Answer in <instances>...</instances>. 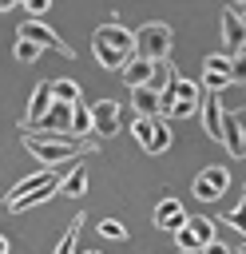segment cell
Listing matches in <instances>:
<instances>
[{
	"label": "cell",
	"instance_id": "3",
	"mask_svg": "<svg viewBox=\"0 0 246 254\" xmlns=\"http://www.w3.org/2000/svg\"><path fill=\"white\" fill-rule=\"evenodd\" d=\"M226 187H230V171L222 163H210L194 175V198H202V202H218L226 194Z\"/></svg>",
	"mask_w": 246,
	"mask_h": 254
},
{
	"label": "cell",
	"instance_id": "4",
	"mask_svg": "<svg viewBox=\"0 0 246 254\" xmlns=\"http://www.w3.org/2000/svg\"><path fill=\"white\" fill-rule=\"evenodd\" d=\"M214 238V218H186V226L183 230H175V242H179V250L183 254H198L206 242Z\"/></svg>",
	"mask_w": 246,
	"mask_h": 254
},
{
	"label": "cell",
	"instance_id": "32",
	"mask_svg": "<svg viewBox=\"0 0 246 254\" xmlns=\"http://www.w3.org/2000/svg\"><path fill=\"white\" fill-rule=\"evenodd\" d=\"M8 8H12V0H0V12H8Z\"/></svg>",
	"mask_w": 246,
	"mask_h": 254
},
{
	"label": "cell",
	"instance_id": "15",
	"mask_svg": "<svg viewBox=\"0 0 246 254\" xmlns=\"http://www.w3.org/2000/svg\"><path fill=\"white\" fill-rule=\"evenodd\" d=\"M151 67H155V64H147V60H139V56H135V60H127V67H123L119 75H123V83L135 91V87H147V79H151Z\"/></svg>",
	"mask_w": 246,
	"mask_h": 254
},
{
	"label": "cell",
	"instance_id": "8",
	"mask_svg": "<svg viewBox=\"0 0 246 254\" xmlns=\"http://www.w3.org/2000/svg\"><path fill=\"white\" fill-rule=\"evenodd\" d=\"M91 44H103V48H115V52H123V56H135V36L123 28V24H99L95 28V36H91Z\"/></svg>",
	"mask_w": 246,
	"mask_h": 254
},
{
	"label": "cell",
	"instance_id": "26",
	"mask_svg": "<svg viewBox=\"0 0 246 254\" xmlns=\"http://www.w3.org/2000/svg\"><path fill=\"white\" fill-rule=\"evenodd\" d=\"M12 56H16L20 64H36V60H40V48H36L32 40H20V36H16V48H12Z\"/></svg>",
	"mask_w": 246,
	"mask_h": 254
},
{
	"label": "cell",
	"instance_id": "25",
	"mask_svg": "<svg viewBox=\"0 0 246 254\" xmlns=\"http://www.w3.org/2000/svg\"><path fill=\"white\" fill-rule=\"evenodd\" d=\"M95 230H99L103 238H111V242H127V226H123L119 218H103V222H99Z\"/></svg>",
	"mask_w": 246,
	"mask_h": 254
},
{
	"label": "cell",
	"instance_id": "23",
	"mask_svg": "<svg viewBox=\"0 0 246 254\" xmlns=\"http://www.w3.org/2000/svg\"><path fill=\"white\" fill-rule=\"evenodd\" d=\"M218 222H226V226H234V230H242V234H246V187H242V202H238L230 214L222 210V214H218Z\"/></svg>",
	"mask_w": 246,
	"mask_h": 254
},
{
	"label": "cell",
	"instance_id": "13",
	"mask_svg": "<svg viewBox=\"0 0 246 254\" xmlns=\"http://www.w3.org/2000/svg\"><path fill=\"white\" fill-rule=\"evenodd\" d=\"M131 103H135L139 119H163V95H155L151 87H135L131 91Z\"/></svg>",
	"mask_w": 246,
	"mask_h": 254
},
{
	"label": "cell",
	"instance_id": "28",
	"mask_svg": "<svg viewBox=\"0 0 246 254\" xmlns=\"http://www.w3.org/2000/svg\"><path fill=\"white\" fill-rule=\"evenodd\" d=\"M24 8H28V20H40L52 8V0H24Z\"/></svg>",
	"mask_w": 246,
	"mask_h": 254
},
{
	"label": "cell",
	"instance_id": "27",
	"mask_svg": "<svg viewBox=\"0 0 246 254\" xmlns=\"http://www.w3.org/2000/svg\"><path fill=\"white\" fill-rule=\"evenodd\" d=\"M230 79H234V83H246V52L230 56Z\"/></svg>",
	"mask_w": 246,
	"mask_h": 254
},
{
	"label": "cell",
	"instance_id": "35",
	"mask_svg": "<svg viewBox=\"0 0 246 254\" xmlns=\"http://www.w3.org/2000/svg\"><path fill=\"white\" fill-rule=\"evenodd\" d=\"M175 254H183V250H175Z\"/></svg>",
	"mask_w": 246,
	"mask_h": 254
},
{
	"label": "cell",
	"instance_id": "12",
	"mask_svg": "<svg viewBox=\"0 0 246 254\" xmlns=\"http://www.w3.org/2000/svg\"><path fill=\"white\" fill-rule=\"evenodd\" d=\"M222 107H226L222 95H206L202 107H198V111H202V123H206V135H210L214 143H222Z\"/></svg>",
	"mask_w": 246,
	"mask_h": 254
},
{
	"label": "cell",
	"instance_id": "34",
	"mask_svg": "<svg viewBox=\"0 0 246 254\" xmlns=\"http://www.w3.org/2000/svg\"><path fill=\"white\" fill-rule=\"evenodd\" d=\"M238 254H246V242H242V250H238Z\"/></svg>",
	"mask_w": 246,
	"mask_h": 254
},
{
	"label": "cell",
	"instance_id": "9",
	"mask_svg": "<svg viewBox=\"0 0 246 254\" xmlns=\"http://www.w3.org/2000/svg\"><path fill=\"white\" fill-rule=\"evenodd\" d=\"M218 24H222V44H226V56L246 52V28H242V20L234 16V8H222Z\"/></svg>",
	"mask_w": 246,
	"mask_h": 254
},
{
	"label": "cell",
	"instance_id": "1",
	"mask_svg": "<svg viewBox=\"0 0 246 254\" xmlns=\"http://www.w3.org/2000/svg\"><path fill=\"white\" fill-rule=\"evenodd\" d=\"M24 147L36 155V163H40V167H60V163H75V159L91 155L99 143H95V139L56 135V131H32V135H24Z\"/></svg>",
	"mask_w": 246,
	"mask_h": 254
},
{
	"label": "cell",
	"instance_id": "31",
	"mask_svg": "<svg viewBox=\"0 0 246 254\" xmlns=\"http://www.w3.org/2000/svg\"><path fill=\"white\" fill-rule=\"evenodd\" d=\"M8 250H12V246H8V238L0 234V254H8Z\"/></svg>",
	"mask_w": 246,
	"mask_h": 254
},
{
	"label": "cell",
	"instance_id": "16",
	"mask_svg": "<svg viewBox=\"0 0 246 254\" xmlns=\"http://www.w3.org/2000/svg\"><path fill=\"white\" fill-rule=\"evenodd\" d=\"M171 83H175V64H171V60H159V64L151 67L147 87H151L155 95H167V91H171Z\"/></svg>",
	"mask_w": 246,
	"mask_h": 254
},
{
	"label": "cell",
	"instance_id": "19",
	"mask_svg": "<svg viewBox=\"0 0 246 254\" xmlns=\"http://www.w3.org/2000/svg\"><path fill=\"white\" fill-rule=\"evenodd\" d=\"M91 52H95L99 67H111V71H123V67H127V60H135V56H123V52H115V48H103V44H91Z\"/></svg>",
	"mask_w": 246,
	"mask_h": 254
},
{
	"label": "cell",
	"instance_id": "20",
	"mask_svg": "<svg viewBox=\"0 0 246 254\" xmlns=\"http://www.w3.org/2000/svg\"><path fill=\"white\" fill-rule=\"evenodd\" d=\"M71 139H91V107L87 103L71 107Z\"/></svg>",
	"mask_w": 246,
	"mask_h": 254
},
{
	"label": "cell",
	"instance_id": "5",
	"mask_svg": "<svg viewBox=\"0 0 246 254\" xmlns=\"http://www.w3.org/2000/svg\"><path fill=\"white\" fill-rule=\"evenodd\" d=\"M16 36H20V40H32L40 52H44V48H52V52H60V56H67V60L75 56V52H71V44H63V40H60V36H56L48 24H40V20H24Z\"/></svg>",
	"mask_w": 246,
	"mask_h": 254
},
{
	"label": "cell",
	"instance_id": "29",
	"mask_svg": "<svg viewBox=\"0 0 246 254\" xmlns=\"http://www.w3.org/2000/svg\"><path fill=\"white\" fill-rule=\"evenodd\" d=\"M230 119H234V127H238V139H242V151H246V107H242V111H230Z\"/></svg>",
	"mask_w": 246,
	"mask_h": 254
},
{
	"label": "cell",
	"instance_id": "2",
	"mask_svg": "<svg viewBox=\"0 0 246 254\" xmlns=\"http://www.w3.org/2000/svg\"><path fill=\"white\" fill-rule=\"evenodd\" d=\"M135 36V56L139 60H147V64H159V60H171V28L167 24H159V20H151V24H143L139 32H131Z\"/></svg>",
	"mask_w": 246,
	"mask_h": 254
},
{
	"label": "cell",
	"instance_id": "6",
	"mask_svg": "<svg viewBox=\"0 0 246 254\" xmlns=\"http://www.w3.org/2000/svg\"><path fill=\"white\" fill-rule=\"evenodd\" d=\"M52 79H44V83H36V91H32V99H28V111H24V123H20V131L28 135V131H36L40 123H44V115L52 111Z\"/></svg>",
	"mask_w": 246,
	"mask_h": 254
},
{
	"label": "cell",
	"instance_id": "21",
	"mask_svg": "<svg viewBox=\"0 0 246 254\" xmlns=\"http://www.w3.org/2000/svg\"><path fill=\"white\" fill-rule=\"evenodd\" d=\"M171 139H175V135H171V123H167V119H155V127H151V143H147L143 151L159 155V151H167V147H171Z\"/></svg>",
	"mask_w": 246,
	"mask_h": 254
},
{
	"label": "cell",
	"instance_id": "24",
	"mask_svg": "<svg viewBox=\"0 0 246 254\" xmlns=\"http://www.w3.org/2000/svg\"><path fill=\"white\" fill-rule=\"evenodd\" d=\"M87 222V214H75L71 218V226H67V234L60 238V246H56V254H75V234H79V226Z\"/></svg>",
	"mask_w": 246,
	"mask_h": 254
},
{
	"label": "cell",
	"instance_id": "11",
	"mask_svg": "<svg viewBox=\"0 0 246 254\" xmlns=\"http://www.w3.org/2000/svg\"><path fill=\"white\" fill-rule=\"evenodd\" d=\"M60 179H63V175L56 171V175H52V179H48L44 187H36L32 194H24V198L8 202V210H12V214H20V210H28V206H36V202H48V198H56V194H60Z\"/></svg>",
	"mask_w": 246,
	"mask_h": 254
},
{
	"label": "cell",
	"instance_id": "22",
	"mask_svg": "<svg viewBox=\"0 0 246 254\" xmlns=\"http://www.w3.org/2000/svg\"><path fill=\"white\" fill-rule=\"evenodd\" d=\"M52 99L56 103H79V83L75 79H52Z\"/></svg>",
	"mask_w": 246,
	"mask_h": 254
},
{
	"label": "cell",
	"instance_id": "10",
	"mask_svg": "<svg viewBox=\"0 0 246 254\" xmlns=\"http://www.w3.org/2000/svg\"><path fill=\"white\" fill-rule=\"evenodd\" d=\"M155 226H159V230H167V234H175V230H183V226H186V210L179 206V198H171V194H167V198L155 206Z\"/></svg>",
	"mask_w": 246,
	"mask_h": 254
},
{
	"label": "cell",
	"instance_id": "33",
	"mask_svg": "<svg viewBox=\"0 0 246 254\" xmlns=\"http://www.w3.org/2000/svg\"><path fill=\"white\" fill-rule=\"evenodd\" d=\"M83 254H99V250H83Z\"/></svg>",
	"mask_w": 246,
	"mask_h": 254
},
{
	"label": "cell",
	"instance_id": "18",
	"mask_svg": "<svg viewBox=\"0 0 246 254\" xmlns=\"http://www.w3.org/2000/svg\"><path fill=\"white\" fill-rule=\"evenodd\" d=\"M167 95H171V99H183V103H202V99H198L202 87H198L194 79H186V75H175V83H171Z\"/></svg>",
	"mask_w": 246,
	"mask_h": 254
},
{
	"label": "cell",
	"instance_id": "17",
	"mask_svg": "<svg viewBox=\"0 0 246 254\" xmlns=\"http://www.w3.org/2000/svg\"><path fill=\"white\" fill-rule=\"evenodd\" d=\"M83 190H87V167L75 163V167L60 179V194H71V198H75V194H83Z\"/></svg>",
	"mask_w": 246,
	"mask_h": 254
},
{
	"label": "cell",
	"instance_id": "7",
	"mask_svg": "<svg viewBox=\"0 0 246 254\" xmlns=\"http://www.w3.org/2000/svg\"><path fill=\"white\" fill-rule=\"evenodd\" d=\"M119 127H123V107L115 99L91 103V135H119Z\"/></svg>",
	"mask_w": 246,
	"mask_h": 254
},
{
	"label": "cell",
	"instance_id": "14",
	"mask_svg": "<svg viewBox=\"0 0 246 254\" xmlns=\"http://www.w3.org/2000/svg\"><path fill=\"white\" fill-rule=\"evenodd\" d=\"M52 175H56V167H40L36 175H28V179H20V183H16L12 190H8V198H4V206H8V202H16V198H24V194H32V190H36V187H44V183H48Z\"/></svg>",
	"mask_w": 246,
	"mask_h": 254
},
{
	"label": "cell",
	"instance_id": "30",
	"mask_svg": "<svg viewBox=\"0 0 246 254\" xmlns=\"http://www.w3.org/2000/svg\"><path fill=\"white\" fill-rule=\"evenodd\" d=\"M198 254H230V246H226V242H218V238H210V242H206Z\"/></svg>",
	"mask_w": 246,
	"mask_h": 254
}]
</instances>
